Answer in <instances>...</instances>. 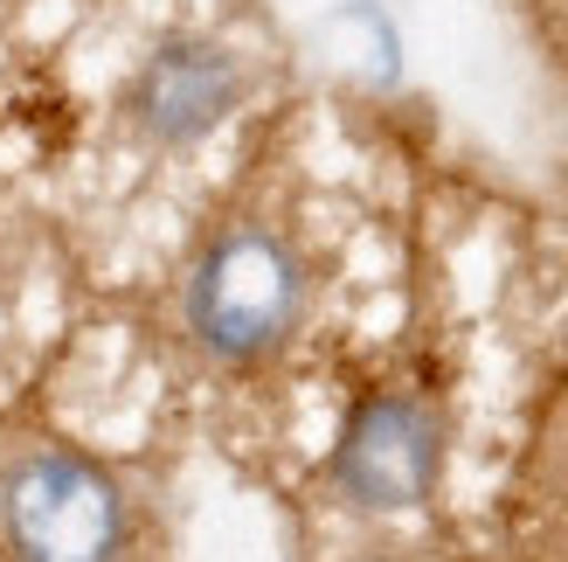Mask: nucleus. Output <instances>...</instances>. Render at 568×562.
<instances>
[{
	"label": "nucleus",
	"instance_id": "2",
	"mask_svg": "<svg viewBox=\"0 0 568 562\" xmlns=\"http://www.w3.org/2000/svg\"><path fill=\"white\" fill-rule=\"evenodd\" d=\"M0 549L8 562H119L125 493L119 480L49 438L0 452Z\"/></svg>",
	"mask_w": 568,
	"mask_h": 562
},
{
	"label": "nucleus",
	"instance_id": "3",
	"mask_svg": "<svg viewBox=\"0 0 568 562\" xmlns=\"http://www.w3.org/2000/svg\"><path fill=\"white\" fill-rule=\"evenodd\" d=\"M333 493L361 514H409L444 480V417L416 389H375L347 410L333 444Z\"/></svg>",
	"mask_w": 568,
	"mask_h": 562
},
{
	"label": "nucleus",
	"instance_id": "4",
	"mask_svg": "<svg viewBox=\"0 0 568 562\" xmlns=\"http://www.w3.org/2000/svg\"><path fill=\"white\" fill-rule=\"evenodd\" d=\"M250 77L215 36H166L125 83V119L146 147H194L243 104Z\"/></svg>",
	"mask_w": 568,
	"mask_h": 562
},
{
	"label": "nucleus",
	"instance_id": "1",
	"mask_svg": "<svg viewBox=\"0 0 568 562\" xmlns=\"http://www.w3.org/2000/svg\"><path fill=\"white\" fill-rule=\"evenodd\" d=\"M312 299V271L292 230L264 215H236L209 230L181 278V333L215 369H264L298 333Z\"/></svg>",
	"mask_w": 568,
	"mask_h": 562
},
{
	"label": "nucleus",
	"instance_id": "5",
	"mask_svg": "<svg viewBox=\"0 0 568 562\" xmlns=\"http://www.w3.org/2000/svg\"><path fill=\"white\" fill-rule=\"evenodd\" d=\"M534 514H541V535H548L555 562H568V417L541 438V465H534Z\"/></svg>",
	"mask_w": 568,
	"mask_h": 562
}]
</instances>
